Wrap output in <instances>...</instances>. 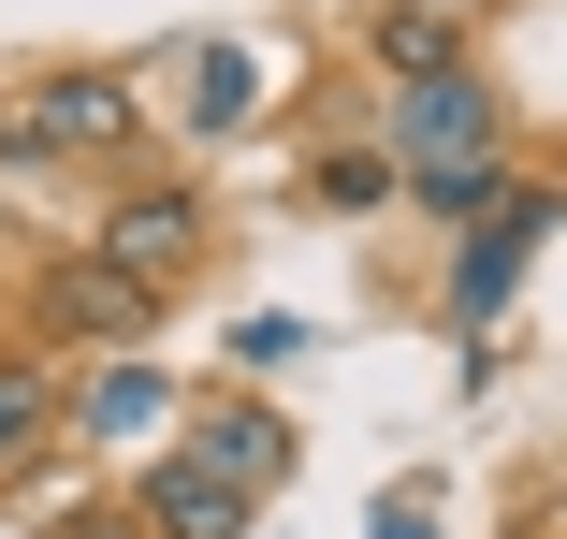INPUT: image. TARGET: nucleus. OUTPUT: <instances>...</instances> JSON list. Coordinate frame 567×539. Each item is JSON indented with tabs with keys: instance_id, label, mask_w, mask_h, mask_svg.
Masks as SVG:
<instances>
[{
	"instance_id": "nucleus-1",
	"label": "nucleus",
	"mask_w": 567,
	"mask_h": 539,
	"mask_svg": "<svg viewBox=\"0 0 567 539\" xmlns=\"http://www.w3.org/2000/svg\"><path fill=\"white\" fill-rule=\"evenodd\" d=\"M87 248L117 263V277H146V292H175V277H204V248H218V220H204V190H175V175H146V190H117L87 220Z\"/></svg>"
},
{
	"instance_id": "nucleus-2",
	"label": "nucleus",
	"mask_w": 567,
	"mask_h": 539,
	"mask_svg": "<svg viewBox=\"0 0 567 539\" xmlns=\"http://www.w3.org/2000/svg\"><path fill=\"white\" fill-rule=\"evenodd\" d=\"M408 175L422 161H509V132H495V102H481V73L466 59H436V73H393V132H379Z\"/></svg>"
},
{
	"instance_id": "nucleus-3",
	"label": "nucleus",
	"mask_w": 567,
	"mask_h": 539,
	"mask_svg": "<svg viewBox=\"0 0 567 539\" xmlns=\"http://www.w3.org/2000/svg\"><path fill=\"white\" fill-rule=\"evenodd\" d=\"M553 220H567V190H524V175H509L481 220H466V263H451V321H495V306L524 292V263L553 248Z\"/></svg>"
},
{
	"instance_id": "nucleus-4",
	"label": "nucleus",
	"mask_w": 567,
	"mask_h": 539,
	"mask_svg": "<svg viewBox=\"0 0 567 539\" xmlns=\"http://www.w3.org/2000/svg\"><path fill=\"white\" fill-rule=\"evenodd\" d=\"M30 321H44L59 350H146L161 292H146V277H117V263L87 248V263H44V277H30Z\"/></svg>"
},
{
	"instance_id": "nucleus-5",
	"label": "nucleus",
	"mask_w": 567,
	"mask_h": 539,
	"mask_svg": "<svg viewBox=\"0 0 567 539\" xmlns=\"http://www.w3.org/2000/svg\"><path fill=\"white\" fill-rule=\"evenodd\" d=\"M248 481H218L204 452H161L146 481H132V539H248Z\"/></svg>"
},
{
	"instance_id": "nucleus-6",
	"label": "nucleus",
	"mask_w": 567,
	"mask_h": 539,
	"mask_svg": "<svg viewBox=\"0 0 567 539\" xmlns=\"http://www.w3.org/2000/svg\"><path fill=\"white\" fill-rule=\"evenodd\" d=\"M189 452H204L218 481H248V496H277V481H291V423H277L262 394H204V408H189Z\"/></svg>"
},
{
	"instance_id": "nucleus-7",
	"label": "nucleus",
	"mask_w": 567,
	"mask_h": 539,
	"mask_svg": "<svg viewBox=\"0 0 567 539\" xmlns=\"http://www.w3.org/2000/svg\"><path fill=\"white\" fill-rule=\"evenodd\" d=\"M30 132L73 161V146H132L146 132V102H132V73H44L30 88Z\"/></svg>"
},
{
	"instance_id": "nucleus-8",
	"label": "nucleus",
	"mask_w": 567,
	"mask_h": 539,
	"mask_svg": "<svg viewBox=\"0 0 567 539\" xmlns=\"http://www.w3.org/2000/svg\"><path fill=\"white\" fill-rule=\"evenodd\" d=\"M161 102H175L189 132H248L262 59H248V44H175V59H161Z\"/></svg>"
},
{
	"instance_id": "nucleus-9",
	"label": "nucleus",
	"mask_w": 567,
	"mask_h": 539,
	"mask_svg": "<svg viewBox=\"0 0 567 539\" xmlns=\"http://www.w3.org/2000/svg\"><path fill=\"white\" fill-rule=\"evenodd\" d=\"M481 16H495V0H379V73H436V59H466L481 44Z\"/></svg>"
},
{
	"instance_id": "nucleus-10",
	"label": "nucleus",
	"mask_w": 567,
	"mask_h": 539,
	"mask_svg": "<svg viewBox=\"0 0 567 539\" xmlns=\"http://www.w3.org/2000/svg\"><path fill=\"white\" fill-rule=\"evenodd\" d=\"M161 408H175V379H161L146 350H102V379H87V394H73L59 423H73V438H146Z\"/></svg>"
},
{
	"instance_id": "nucleus-11",
	"label": "nucleus",
	"mask_w": 567,
	"mask_h": 539,
	"mask_svg": "<svg viewBox=\"0 0 567 539\" xmlns=\"http://www.w3.org/2000/svg\"><path fill=\"white\" fill-rule=\"evenodd\" d=\"M393 190H408L393 146H320V161H306V204H320V220H379Z\"/></svg>"
},
{
	"instance_id": "nucleus-12",
	"label": "nucleus",
	"mask_w": 567,
	"mask_h": 539,
	"mask_svg": "<svg viewBox=\"0 0 567 539\" xmlns=\"http://www.w3.org/2000/svg\"><path fill=\"white\" fill-rule=\"evenodd\" d=\"M44 438H59V379L44 365H0V481H16Z\"/></svg>"
},
{
	"instance_id": "nucleus-13",
	"label": "nucleus",
	"mask_w": 567,
	"mask_h": 539,
	"mask_svg": "<svg viewBox=\"0 0 567 539\" xmlns=\"http://www.w3.org/2000/svg\"><path fill=\"white\" fill-rule=\"evenodd\" d=\"M495 190H509V161H422V175H408V204H422L436 234H466V220H481Z\"/></svg>"
},
{
	"instance_id": "nucleus-14",
	"label": "nucleus",
	"mask_w": 567,
	"mask_h": 539,
	"mask_svg": "<svg viewBox=\"0 0 567 539\" xmlns=\"http://www.w3.org/2000/svg\"><path fill=\"white\" fill-rule=\"evenodd\" d=\"M291 350H306V321H291V306H262V321H234V365H248V379H277Z\"/></svg>"
},
{
	"instance_id": "nucleus-15",
	"label": "nucleus",
	"mask_w": 567,
	"mask_h": 539,
	"mask_svg": "<svg viewBox=\"0 0 567 539\" xmlns=\"http://www.w3.org/2000/svg\"><path fill=\"white\" fill-rule=\"evenodd\" d=\"M364 539H436V496H422V481H393V496H379V525H364Z\"/></svg>"
}]
</instances>
